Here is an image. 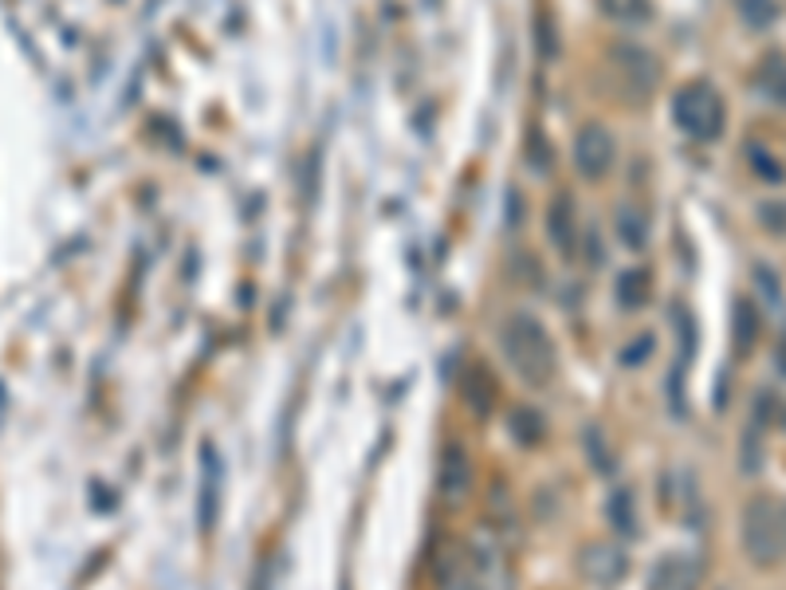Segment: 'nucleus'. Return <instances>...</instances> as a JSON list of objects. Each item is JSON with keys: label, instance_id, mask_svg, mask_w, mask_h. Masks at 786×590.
Returning a JSON list of instances; mask_svg holds the SVG:
<instances>
[{"label": "nucleus", "instance_id": "ddd939ff", "mask_svg": "<svg viewBox=\"0 0 786 590\" xmlns=\"http://www.w3.org/2000/svg\"><path fill=\"white\" fill-rule=\"evenodd\" d=\"M606 511H609V523H614L618 535H633V531H638V504H633V492L629 488L609 492Z\"/></svg>", "mask_w": 786, "mask_h": 590}, {"label": "nucleus", "instance_id": "9b49d317", "mask_svg": "<svg viewBox=\"0 0 786 590\" xmlns=\"http://www.w3.org/2000/svg\"><path fill=\"white\" fill-rule=\"evenodd\" d=\"M614 228H618V240L626 248H645L648 245V216L641 205H633V201H621L618 213H614Z\"/></svg>", "mask_w": 786, "mask_h": 590}, {"label": "nucleus", "instance_id": "f3484780", "mask_svg": "<svg viewBox=\"0 0 786 590\" xmlns=\"http://www.w3.org/2000/svg\"><path fill=\"white\" fill-rule=\"evenodd\" d=\"M598 4L618 24H648L653 20V0H598Z\"/></svg>", "mask_w": 786, "mask_h": 590}, {"label": "nucleus", "instance_id": "6e6552de", "mask_svg": "<svg viewBox=\"0 0 786 590\" xmlns=\"http://www.w3.org/2000/svg\"><path fill=\"white\" fill-rule=\"evenodd\" d=\"M547 236L562 256H574V245H579V216H574V201H570L567 193L555 197V205L547 209Z\"/></svg>", "mask_w": 786, "mask_h": 590}, {"label": "nucleus", "instance_id": "aec40b11", "mask_svg": "<svg viewBox=\"0 0 786 590\" xmlns=\"http://www.w3.org/2000/svg\"><path fill=\"white\" fill-rule=\"evenodd\" d=\"M586 570L598 582H618V575L626 570V559L614 555L609 547H594V555H586Z\"/></svg>", "mask_w": 786, "mask_h": 590}, {"label": "nucleus", "instance_id": "b1692460", "mask_svg": "<svg viewBox=\"0 0 786 590\" xmlns=\"http://www.w3.org/2000/svg\"><path fill=\"white\" fill-rule=\"evenodd\" d=\"M759 221H763L771 233L786 236V201H771V205L759 209Z\"/></svg>", "mask_w": 786, "mask_h": 590}, {"label": "nucleus", "instance_id": "9d476101", "mask_svg": "<svg viewBox=\"0 0 786 590\" xmlns=\"http://www.w3.org/2000/svg\"><path fill=\"white\" fill-rule=\"evenodd\" d=\"M755 91L771 103V107H786V56L783 51H766L755 68Z\"/></svg>", "mask_w": 786, "mask_h": 590}, {"label": "nucleus", "instance_id": "4468645a", "mask_svg": "<svg viewBox=\"0 0 786 590\" xmlns=\"http://www.w3.org/2000/svg\"><path fill=\"white\" fill-rule=\"evenodd\" d=\"M511 437L520 445H539L547 437V422H543L539 410H531V405H520V410H511Z\"/></svg>", "mask_w": 786, "mask_h": 590}, {"label": "nucleus", "instance_id": "393cba45", "mask_svg": "<svg viewBox=\"0 0 786 590\" xmlns=\"http://www.w3.org/2000/svg\"><path fill=\"white\" fill-rule=\"evenodd\" d=\"M755 284L766 292L771 307H783V284H778V275H775V272H766V268L759 264V268H755Z\"/></svg>", "mask_w": 786, "mask_h": 590}, {"label": "nucleus", "instance_id": "a878e982", "mask_svg": "<svg viewBox=\"0 0 786 590\" xmlns=\"http://www.w3.org/2000/svg\"><path fill=\"white\" fill-rule=\"evenodd\" d=\"M778 370L786 374V334H783V343H778Z\"/></svg>", "mask_w": 786, "mask_h": 590}, {"label": "nucleus", "instance_id": "4be33fe9", "mask_svg": "<svg viewBox=\"0 0 786 590\" xmlns=\"http://www.w3.org/2000/svg\"><path fill=\"white\" fill-rule=\"evenodd\" d=\"M747 162H751V169H755V174L763 177V181H775V186H778V181H783V177H786V169L778 166L775 157H766L759 146L747 150Z\"/></svg>", "mask_w": 786, "mask_h": 590}, {"label": "nucleus", "instance_id": "f257e3e1", "mask_svg": "<svg viewBox=\"0 0 786 590\" xmlns=\"http://www.w3.org/2000/svg\"><path fill=\"white\" fill-rule=\"evenodd\" d=\"M500 343H503V358L515 374H520L527 386H547L555 378V363H559V354H555V343H550L547 327L527 311H515L503 319V331H500Z\"/></svg>", "mask_w": 786, "mask_h": 590}, {"label": "nucleus", "instance_id": "f8f14e48", "mask_svg": "<svg viewBox=\"0 0 786 590\" xmlns=\"http://www.w3.org/2000/svg\"><path fill=\"white\" fill-rule=\"evenodd\" d=\"M461 386H464V402L476 413H488L491 405H496V382H491V374L484 370V366H468Z\"/></svg>", "mask_w": 786, "mask_h": 590}, {"label": "nucleus", "instance_id": "39448f33", "mask_svg": "<svg viewBox=\"0 0 786 590\" xmlns=\"http://www.w3.org/2000/svg\"><path fill=\"white\" fill-rule=\"evenodd\" d=\"M468 582L476 590H511V563L496 540H476L468 543Z\"/></svg>", "mask_w": 786, "mask_h": 590}, {"label": "nucleus", "instance_id": "412c9836", "mask_svg": "<svg viewBox=\"0 0 786 590\" xmlns=\"http://www.w3.org/2000/svg\"><path fill=\"white\" fill-rule=\"evenodd\" d=\"M653 351H657V339H653V334H648V331L633 334V339L621 346V366H629V370H633V366L648 363V354H653Z\"/></svg>", "mask_w": 786, "mask_h": 590}, {"label": "nucleus", "instance_id": "423d86ee", "mask_svg": "<svg viewBox=\"0 0 786 590\" xmlns=\"http://www.w3.org/2000/svg\"><path fill=\"white\" fill-rule=\"evenodd\" d=\"M609 59H614L621 83L633 87V95H648V91L657 87L660 63L653 59V51H645L641 44H618V48L609 51Z\"/></svg>", "mask_w": 786, "mask_h": 590}, {"label": "nucleus", "instance_id": "20e7f679", "mask_svg": "<svg viewBox=\"0 0 786 590\" xmlns=\"http://www.w3.org/2000/svg\"><path fill=\"white\" fill-rule=\"evenodd\" d=\"M614 157H618V146H614V134L602 122H586L574 134V169L586 181H602L614 169Z\"/></svg>", "mask_w": 786, "mask_h": 590}, {"label": "nucleus", "instance_id": "5701e85b", "mask_svg": "<svg viewBox=\"0 0 786 590\" xmlns=\"http://www.w3.org/2000/svg\"><path fill=\"white\" fill-rule=\"evenodd\" d=\"M586 449H590V461H594V469L598 472L614 469V457H609V449H606V441H602L598 429H586Z\"/></svg>", "mask_w": 786, "mask_h": 590}, {"label": "nucleus", "instance_id": "0eeeda50", "mask_svg": "<svg viewBox=\"0 0 786 590\" xmlns=\"http://www.w3.org/2000/svg\"><path fill=\"white\" fill-rule=\"evenodd\" d=\"M472 488V461L464 445H444L441 461H437V492H441L444 500H464Z\"/></svg>", "mask_w": 786, "mask_h": 590}, {"label": "nucleus", "instance_id": "2eb2a0df", "mask_svg": "<svg viewBox=\"0 0 786 590\" xmlns=\"http://www.w3.org/2000/svg\"><path fill=\"white\" fill-rule=\"evenodd\" d=\"M618 299H621L626 311L645 307V299H648V272L645 268H629V272L618 275Z\"/></svg>", "mask_w": 786, "mask_h": 590}, {"label": "nucleus", "instance_id": "6ab92c4d", "mask_svg": "<svg viewBox=\"0 0 786 590\" xmlns=\"http://www.w3.org/2000/svg\"><path fill=\"white\" fill-rule=\"evenodd\" d=\"M736 9H739V20H743L751 32L771 28V24L778 20V4H775V0H736Z\"/></svg>", "mask_w": 786, "mask_h": 590}, {"label": "nucleus", "instance_id": "dca6fc26", "mask_svg": "<svg viewBox=\"0 0 786 590\" xmlns=\"http://www.w3.org/2000/svg\"><path fill=\"white\" fill-rule=\"evenodd\" d=\"M759 464H763V410H755V417L743 433V445H739V469L759 472Z\"/></svg>", "mask_w": 786, "mask_h": 590}, {"label": "nucleus", "instance_id": "7ed1b4c3", "mask_svg": "<svg viewBox=\"0 0 786 590\" xmlns=\"http://www.w3.org/2000/svg\"><path fill=\"white\" fill-rule=\"evenodd\" d=\"M739 535H743V555L755 567H775L786 551V520L778 516V504L771 496H751L743 508V523H739Z\"/></svg>", "mask_w": 786, "mask_h": 590}, {"label": "nucleus", "instance_id": "f03ea898", "mask_svg": "<svg viewBox=\"0 0 786 590\" xmlns=\"http://www.w3.org/2000/svg\"><path fill=\"white\" fill-rule=\"evenodd\" d=\"M672 122H677L692 142H716L727 122L724 98H719V91L712 87V83L692 79V83H684V87L672 95Z\"/></svg>", "mask_w": 786, "mask_h": 590}, {"label": "nucleus", "instance_id": "1a4fd4ad", "mask_svg": "<svg viewBox=\"0 0 786 590\" xmlns=\"http://www.w3.org/2000/svg\"><path fill=\"white\" fill-rule=\"evenodd\" d=\"M221 511V457L213 445L201 449V528H213Z\"/></svg>", "mask_w": 786, "mask_h": 590}, {"label": "nucleus", "instance_id": "a211bd4d", "mask_svg": "<svg viewBox=\"0 0 786 590\" xmlns=\"http://www.w3.org/2000/svg\"><path fill=\"white\" fill-rule=\"evenodd\" d=\"M759 343V311L751 299H739L736 304V346L739 354H751Z\"/></svg>", "mask_w": 786, "mask_h": 590}]
</instances>
